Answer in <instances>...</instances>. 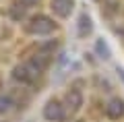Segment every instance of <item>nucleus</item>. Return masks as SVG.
<instances>
[{"label": "nucleus", "instance_id": "20e7f679", "mask_svg": "<svg viewBox=\"0 0 124 122\" xmlns=\"http://www.w3.org/2000/svg\"><path fill=\"white\" fill-rule=\"evenodd\" d=\"M13 79H15V81H19V83H23V85H29V83H33V81H35V79H33V74L29 73V68H27V64L15 66Z\"/></svg>", "mask_w": 124, "mask_h": 122}, {"label": "nucleus", "instance_id": "f03ea898", "mask_svg": "<svg viewBox=\"0 0 124 122\" xmlns=\"http://www.w3.org/2000/svg\"><path fill=\"white\" fill-rule=\"evenodd\" d=\"M44 116H46V120H50V122H60L62 118H64V106L58 99L48 101L46 108H44Z\"/></svg>", "mask_w": 124, "mask_h": 122}, {"label": "nucleus", "instance_id": "423d86ee", "mask_svg": "<svg viewBox=\"0 0 124 122\" xmlns=\"http://www.w3.org/2000/svg\"><path fill=\"white\" fill-rule=\"evenodd\" d=\"M52 10L58 17H68L72 13V0H52Z\"/></svg>", "mask_w": 124, "mask_h": 122}, {"label": "nucleus", "instance_id": "39448f33", "mask_svg": "<svg viewBox=\"0 0 124 122\" xmlns=\"http://www.w3.org/2000/svg\"><path fill=\"white\" fill-rule=\"evenodd\" d=\"M66 106L70 108V112H79L81 106H83V93L79 89H70L66 93Z\"/></svg>", "mask_w": 124, "mask_h": 122}, {"label": "nucleus", "instance_id": "7ed1b4c3", "mask_svg": "<svg viewBox=\"0 0 124 122\" xmlns=\"http://www.w3.org/2000/svg\"><path fill=\"white\" fill-rule=\"evenodd\" d=\"M106 116L110 118V120H120V118L124 116V101L118 99V97L110 99L108 106H106Z\"/></svg>", "mask_w": 124, "mask_h": 122}, {"label": "nucleus", "instance_id": "6e6552de", "mask_svg": "<svg viewBox=\"0 0 124 122\" xmlns=\"http://www.w3.org/2000/svg\"><path fill=\"white\" fill-rule=\"evenodd\" d=\"M89 17L87 15H81V35H85V33H89L91 31V25H89Z\"/></svg>", "mask_w": 124, "mask_h": 122}, {"label": "nucleus", "instance_id": "f257e3e1", "mask_svg": "<svg viewBox=\"0 0 124 122\" xmlns=\"http://www.w3.org/2000/svg\"><path fill=\"white\" fill-rule=\"evenodd\" d=\"M54 29H56V23L50 17H46V15H35V17H31L29 23H27V31L33 33V35H48Z\"/></svg>", "mask_w": 124, "mask_h": 122}, {"label": "nucleus", "instance_id": "0eeeda50", "mask_svg": "<svg viewBox=\"0 0 124 122\" xmlns=\"http://www.w3.org/2000/svg\"><path fill=\"white\" fill-rule=\"evenodd\" d=\"M13 106H15V101L10 99L8 95H0V114L10 112V110H13Z\"/></svg>", "mask_w": 124, "mask_h": 122}, {"label": "nucleus", "instance_id": "1a4fd4ad", "mask_svg": "<svg viewBox=\"0 0 124 122\" xmlns=\"http://www.w3.org/2000/svg\"><path fill=\"white\" fill-rule=\"evenodd\" d=\"M17 2H21V4L25 6V8H31V6H35L37 2H39V0H17Z\"/></svg>", "mask_w": 124, "mask_h": 122}]
</instances>
